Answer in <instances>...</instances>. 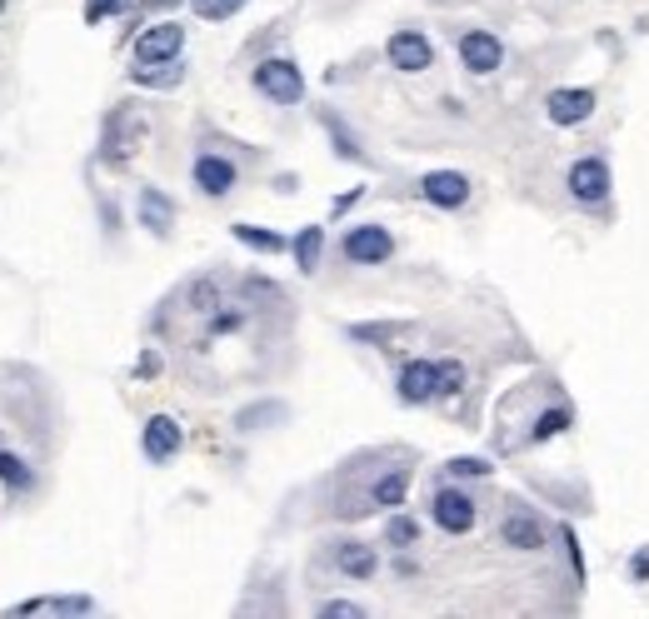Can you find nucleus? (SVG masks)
<instances>
[{
    "instance_id": "obj_1",
    "label": "nucleus",
    "mask_w": 649,
    "mask_h": 619,
    "mask_svg": "<svg viewBox=\"0 0 649 619\" xmlns=\"http://www.w3.org/2000/svg\"><path fill=\"white\" fill-rule=\"evenodd\" d=\"M565 185H569V200H575V205L599 210V205H609V195H615V170H609L605 155H579L575 165H569Z\"/></svg>"
},
{
    "instance_id": "obj_2",
    "label": "nucleus",
    "mask_w": 649,
    "mask_h": 619,
    "mask_svg": "<svg viewBox=\"0 0 649 619\" xmlns=\"http://www.w3.org/2000/svg\"><path fill=\"white\" fill-rule=\"evenodd\" d=\"M255 90L265 100H275V105H300L305 100V75H300V65L290 55H270L255 65Z\"/></svg>"
},
{
    "instance_id": "obj_3",
    "label": "nucleus",
    "mask_w": 649,
    "mask_h": 619,
    "mask_svg": "<svg viewBox=\"0 0 649 619\" xmlns=\"http://www.w3.org/2000/svg\"><path fill=\"white\" fill-rule=\"evenodd\" d=\"M545 539H549L545 519H539L529 505L509 499V505L499 509V545H505V549H519V555H529V549H545Z\"/></svg>"
},
{
    "instance_id": "obj_4",
    "label": "nucleus",
    "mask_w": 649,
    "mask_h": 619,
    "mask_svg": "<svg viewBox=\"0 0 649 619\" xmlns=\"http://www.w3.org/2000/svg\"><path fill=\"white\" fill-rule=\"evenodd\" d=\"M429 515H435V525L445 529V535H469L475 519H479V505H475V495L445 485V489H435V499H429Z\"/></svg>"
},
{
    "instance_id": "obj_5",
    "label": "nucleus",
    "mask_w": 649,
    "mask_h": 619,
    "mask_svg": "<svg viewBox=\"0 0 649 619\" xmlns=\"http://www.w3.org/2000/svg\"><path fill=\"white\" fill-rule=\"evenodd\" d=\"M595 90L589 85H559V90H549L545 95V115H549V125H559V130H575V125H585L589 115H595Z\"/></svg>"
},
{
    "instance_id": "obj_6",
    "label": "nucleus",
    "mask_w": 649,
    "mask_h": 619,
    "mask_svg": "<svg viewBox=\"0 0 649 619\" xmlns=\"http://www.w3.org/2000/svg\"><path fill=\"white\" fill-rule=\"evenodd\" d=\"M339 255H345L349 265H385V260L395 255V235H389L385 225H355L339 240Z\"/></svg>"
},
{
    "instance_id": "obj_7",
    "label": "nucleus",
    "mask_w": 649,
    "mask_h": 619,
    "mask_svg": "<svg viewBox=\"0 0 649 619\" xmlns=\"http://www.w3.org/2000/svg\"><path fill=\"white\" fill-rule=\"evenodd\" d=\"M145 130H150V120L140 115L135 105H120L115 115L105 120V160H115V165L120 160H130L135 155V145L145 140Z\"/></svg>"
},
{
    "instance_id": "obj_8",
    "label": "nucleus",
    "mask_w": 649,
    "mask_h": 619,
    "mask_svg": "<svg viewBox=\"0 0 649 619\" xmlns=\"http://www.w3.org/2000/svg\"><path fill=\"white\" fill-rule=\"evenodd\" d=\"M190 180H195V190H200V195L225 200L230 190H235L240 170H235V160H230V155H220V150H200V155H195V165H190Z\"/></svg>"
},
{
    "instance_id": "obj_9",
    "label": "nucleus",
    "mask_w": 649,
    "mask_h": 619,
    "mask_svg": "<svg viewBox=\"0 0 649 619\" xmlns=\"http://www.w3.org/2000/svg\"><path fill=\"white\" fill-rule=\"evenodd\" d=\"M459 65H465L469 75H495V70L505 65V40H499L495 30H465V35H459Z\"/></svg>"
},
{
    "instance_id": "obj_10",
    "label": "nucleus",
    "mask_w": 649,
    "mask_h": 619,
    "mask_svg": "<svg viewBox=\"0 0 649 619\" xmlns=\"http://www.w3.org/2000/svg\"><path fill=\"white\" fill-rule=\"evenodd\" d=\"M385 55L395 70H405V75H419V70L435 65V45H429L425 30H395V35L385 40Z\"/></svg>"
},
{
    "instance_id": "obj_11",
    "label": "nucleus",
    "mask_w": 649,
    "mask_h": 619,
    "mask_svg": "<svg viewBox=\"0 0 649 619\" xmlns=\"http://www.w3.org/2000/svg\"><path fill=\"white\" fill-rule=\"evenodd\" d=\"M180 445H185V429L170 415H150L145 429H140V449H145L150 465H170V459L180 455Z\"/></svg>"
},
{
    "instance_id": "obj_12",
    "label": "nucleus",
    "mask_w": 649,
    "mask_h": 619,
    "mask_svg": "<svg viewBox=\"0 0 649 619\" xmlns=\"http://www.w3.org/2000/svg\"><path fill=\"white\" fill-rule=\"evenodd\" d=\"M395 395L405 399V405H429V399H439L435 359H409V365H399V375H395Z\"/></svg>"
},
{
    "instance_id": "obj_13",
    "label": "nucleus",
    "mask_w": 649,
    "mask_h": 619,
    "mask_svg": "<svg viewBox=\"0 0 649 619\" xmlns=\"http://www.w3.org/2000/svg\"><path fill=\"white\" fill-rule=\"evenodd\" d=\"M185 50V26L165 20V26H150L145 35H135V65H155V60H175Z\"/></svg>"
},
{
    "instance_id": "obj_14",
    "label": "nucleus",
    "mask_w": 649,
    "mask_h": 619,
    "mask_svg": "<svg viewBox=\"0 0 649 619\" xmlns=\"http://www.w3.org/2000/svg\"><path fill=\"white\" fill-rule=\"evenodd\" d=\"M419 195L435 210H459L469 200V180L459 170H429V175H419Z\"/></svg>"
},
{
    "instance_id": "obj_15",
    "label": "nucleus",
    "mask_w": 649,
    "mask_h": 619,
    "mask_svg": "<svg viewBox=\"0 0 649 619\" xmlns=\"http://www.w3.org/2000/svg\"><path fill=\"white\" fill-rule=\"evenodd\" d=\"M135 215H140V225H145L150 235L165 240V235H170V225H175V200H170L165 190H155V185H140V195H135Z\"/></svg>"
},
{
    "instance_id": "obj_16",
    "label": "nucleus",
    "mask_w": 649,
    "mask_h": 619,
    "mask_svg": "<svg viewBox=\"0 0 649 619\" xmlns=\"http://www.w3.org/2000/svg\"><path fill=\"white\" fill-rule=\"evenodd\" d=\"M335 569L339 575H349V579H375V569H379L375 545H365V539H339L335 545Z\"/></svg>"
},
{
    "instance_id": "obj_17",
    "label": "nucleus",
    "mask_w": 649,
    "mask_h": 619,
    "mask_svg": "<svg viewBox=\"0 0 649 619\" xmlns=\"http://www.w3.org/2000/svg\"><path fill=\"white\" fill-rule=\"evenodd\" d=\"M405 495H409V469L405 465L389 469V475H379L375 485H369V505L375 509H399L405 505Z\"/></svg>"
},
{
    "instance_id": "obj_18",
    "label": "nucleus",
    "mask_w": 649,
    "mask_h": 619,
    "mask_svg": "<svg viewBox=\"0 0 649 619\" xmlns=\"http://www.w3.org/2000/svg\"><path fill=\"white\" fill-rule=\"evenodd\" d=\"M130 80L135 85H150V90H175L180 80H185V65L175 60H155V65H130Z\"/></svg>"
},
{
    "instance_id": "obj_19",
    "label": "nucleus",
    "mask_w": 649,
    "mask_h": 619,
    "mask_svg": "<svg viewBox=\"0 0 649 619\" xmlns=\"http://www.w3.org/2000/svg\"><path fill=\"white\" fill-rule=\"evenodd\" d=\"M569 425H575V409L559 399V405H549V409H539V415H535V425H529V445H545V439L565 435Z\"/></svg>"
},
{
    "instance_id": "obj_20",
    "label": "nucleus",
    "mask_w": 649,
    "mask_h": 619,
    "mask_svg": "<svg viewBox=\"0 0 649 619\" xmlns=\"http://www.w3.org/2000/svg\"><path fill=\"white\" fill-rule=\"evenodd\" d=\"M290 250H295V265L305 270V275H315V270H320V250H325V230L305 225L295 240H290Z\"/></svg>"
},
{
    "instance_id": "obj_21",
    "label": "nucleus",
    "mask_w": 649,
    "mask_h": 619,
    "mask_svg": "<svg viewBox=\"0 0 649 619\" xmlns=\"http://www.w3.org/2000/svg\"><path fill=\"white\" fill-rule=\"evenodd\" d=\"M320 120H325V130H329V145H335V155H339V160H355V165H365V150H359L355 130H349L339 115H329V110H325Z\"/></svg>"
},
{
    "instance_id": "obj_22",
    "label": "nucleus",
    "mask_w": 649,
    "mask_h": 619,
    "mask_svg": "<svg viewBox=\"0 0 649 619\" xmlns=\"http://www.w3.org/2000/svg\"><path fill=\"white\" fill-rule=\"evenodd\" d=\"M185 300H190V310L210 315V310H220V305H225V285H220V275H200L195 285L185 290Z\"/></svg>"
},
{
    "instance_id": "obj_23",
    "label": "nucleus",
    "mask_w": 649,
    "mask_h": 619,
    "mask_svg": "<svg viewBox=\"0 0 649 619\" xmlns=\"http://www.w3.org/2000/svg\"><path fill=\"white\" fill-rule=\"evenodd\" d=\"M385 545L399 549V555H405L409 545H419V519H415V515H399V509H389V519H385Z\"/></svg>"
},
{
    "instance_id": "obj_24",
    "label": "nucleus",
    "mask_w": 649,
    "mask_h": 619,
    "mask_svg": "<svg viewBox=\"0 0 649 619\" xmlns=\"http://www.w3.org/2000/svg\"><path fill=\"white\" fill-rule=\"evenodd\" d=\"M230 235H235L240 245L260 250V255H280V250H285V235H275V230H260V225H230Z\"/></svg>"
},
{
    "instance_id": "obj_25",
    "label": "nucleus",
    "mask_w": 649,
    "mask_h": 619,
    "mask_svg": "<svg viewBox=\"0 0 649 619\" xmlns=\"http://www.w3.org/2000/svg\"><path fill=\"white\" fill-rule=\"evenodd\" d=\"M0 485H6L10 495H26L30 489V465L16 455V449H0Z\"/></svg>"
},
{
    "instance_id": "obj_26",
    "label": "nucleus",
    "mask_w": 649,
    "mask_h": 619,
    "mask_svg": "<svg viewBox=\"0 0 649 619\" xmlns=\"http://www.w3.org/2000/svg\"><path fill=\"white\" fill-rule=\"evenodd\" d=\"M435 375H439V399L459 395L465 389V359H435Z\"/></svg>"
},
{
    "instance_id": "obj_27",
    "label": "nucleus",
    "mask_w": 649,
    "mask_h": 619,
    "mask_svg": "<svg viewBox=\"0 0 649 619\" xmlns=\"http://www.w3.org/2000/svg\"><path fill=\"white\" fill-rule=\"evenodd\" d=\"M190 10H195L200 20H230L245 10V0H190Z\"/></svg>"
},
{
    "instance_id": "obj_28",
    "label": "nucleus",
    "mask_w": 649,
    "mask_h": 619,
    "mask_svg": "<svg viewBox=\"0 0 649 619\" xmlns=\"http://www.w3.org/2000/svg\"><path fill=\"white\" fill-rule=\"evenodd\" d=\"M405 319H389V325H349V335L355 339H375V345H385V339H395V335H405Z\"/></svg>"
},
{
    "instance_id": "obj_29",
    "label": "nucleus",
    "mask_w": 649,
    "mask_h": 619,
    "mask_svg": "<svg viewBox=\"0 0 649 619\" xmlns=\"http://www.w3.org/2000/svg\"><path fill=\"white\" fill-rule=\"evenodd\" d=\"M449 479H485L489 475V465L479 455H459V459H449Z\"/></svg>"
},
{
    "instance_id": "obj_30",
    "label": "nucleus",
    "mask_w": 649,
    "mask_h": 619,
    "mask_svg": "<svg viewBox=\"0 0 649 619\" xmlns=\"http://www.w3.org/2000/svg\"><path fill=\"white\" fill-rule=\"evenodd\" d=\"M240 325H245V310H210V335H235Z\"/></svg>"
},
{
    "instance_id": "obj_31",
    "label": "nucleus",
    "mask_w": 649,
    "mask_h": 619,
    "mask_svg": "<svg viewBox=\"0 0 649 619\" xmlns=\"http://www.w3.org/2000/svg\"><path fill=\"white\" fill-rule=\"evenodd\" d=\"M320 615H325V619H359L365 609H359L355 599H325V605H320Z\"/></svg>"
},
{
    "instance_id": "obj_32",
    "label": "nucleus",
    "mask_w": 649,
    "mask_h": 619,
    "mask_svg": "<svg viewBox=\"0 0 649 619\" xmlns=\"http://www.w3.org/2000/svg\"><path fill=\"white\" fill-rule=\"evenodd\" d=\"M120 6H125V0H85V26H100V20H110Z\"/></svg>"
},
{
    "instance_id": "obj_33",
    "label": "nucleus",
    "mask_w": 649,
    "mask_h": 619,
    "mask_svg": "<svg viewBox=\"0 0 649 619\" xmlns=\"http://www.w3.org/2000/svg\"><path fill=\"white\" fill-rule=\"evenodd\" d=\"M629 579H635V585H649V545H639L635 555H629Z\"/></svg>"
},
{
    "instance_id": "obj_34",
    "label": "nucleus",
    "mask_w": 649,
    "mask_h": 619,
    "mask_svg": "<svg viewBox=\"0 0 649 619\" xmlns=\"http://www.w3.org/2000/svg\"><path fill=\"white\" fill-rule=\"evenodd\" d=\"M359 195H365V185H355V190H345V195H335V200H329V215H345L349 205H359Z\"/></svg>"
},
{
    "instance_id": "obj_35",
    "label": "nucleus",
    "mask_w": 649,
    "mask_h": 619,
    "mask_svg": "<svg viewBox=\"0 0 649 619\" xmlns=\"http://www.w3.org/2000/svg\"><path fill=\"white\" fill-rule=\"evenodd\" d=\"M155 369H160V359H155V355H140V365H135V375H140V379H150Z\"/></svg>"
},
{
    "instance_id": "obj_36",
    "label": "nucleus",
    "mask_w": 649,
    "mask_h": 619,
    "mask_svg": "<svg viewBox=\"0 0 649 619\" xmlns=\"http://www.w3.org/2000/svg\"><path fill=\"white\" fill-rule=\"evenodd\" d=\"M145 10H175V6H185V0H140Z\"/></svg>"
},
{
    "instance_id": "obj_37",
    "label": "nucleus",
    "mask_w": 649,
    "mask_h": 619,
    "mask_svg": "<svg viewBox=\"0 0 649 619\" xmlns=\"http://www.w3.org/2000/svg\"><path fill=\"white\" fill-rule=\"evenodd\" d=\"M0 10H6V0H0Z\"/></svg>"
}]
</instances>
